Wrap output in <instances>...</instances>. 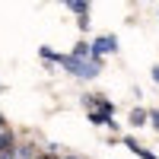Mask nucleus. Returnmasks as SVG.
<instances>
[{
	"label": "nucleus",
	"mask_w": 159,
	"mask_h": 159,
	"mask_svg": "<svg viewBox=\"0 0 159 159\" xmlns=\"http://www.w3.org/2000/svg\"><path fill=\"white\" fill-rule=\"evenodd\" d=\"M42 153H38V147L32 140H22V143H16V159H38Z\"/></svg>",
	"instance_id": "nucleus-4"
},
{
	"label": "nucleus",
	"mask_w": 159,
	"mask_h": 159,
	"mask_svg": "<svg viewBox=\"0 0 159 159\" xmlns=\"http://www.w3.org/2000/svg\"><path fill=\"white\" fill-rule=\"evenodd\" d=\"M70 10L76 16H89V0H70Z\"/></svg>",
	"instance_id": "nucleus-8"
},
{
	"label": "nucleus",
	"mask_w": 159,
	"mask_h": 159,
	"mask_svg": "<svg viewBox=\"0 0 159 159\" xmlns=\"http://www.w3.org/2000/svg\"><path fill=\"white\" fill-rule=\"evenodd\" d=\"M115 51H118V38H115V35H99V38H92V54H96V57L115 54Z\"/></svg>",
	"instance_id": "nucleus-1"
},
{
	"label": "nucleus",
	"mask_w": 159,
	"mask_h": 159,
	"mask_svg": "<svg viewBox=\"0 0 159 159\" xmlns=\"http://www.w3.org/2000/svg\"><path fill=\"white\" fill-rule=\"evenodd\" d=\"M70 54H76V57H96L92 54V42H76Z\"/></svg>",
	"instance_id": "nucleus-6"
},
{
	"label": "nucleus",
	"mask_w": 159,
	"mask_h": 159,
	"mask_svg": "<svg viewBox=\"0 0 159 159\" xmlns=\"http://www.w3.org/2000/svg\"><path fill=\"white\" fill-rule=\"evenodd\" d=\"M130 124H134V127H147L150 124V111L147 108H134V111H130Z\"/></svg>",
	"instance_id": "nucleus-5"
},
{
	"label": "nucleus",
	"mask_w": 159,
	"mask_h": 159,
	"mask_svg": "<svg viewBox=\"0 0 159 159\" xmlns=\"http://www.w3.org/2000/svg\"><path fill=\"white\" fill-rule=\"evenodd\" d=\"M150 127L159 130V111H150Z\"/></svg>",
	"instance_id": "nucleus-10"
},
{
	"label": "nucleus",
	"mask_w": 159,
	"mask_h": 159,
	"mask_svg": "<svg viewBox=\"0 0 159 159\" xmlns=\"http://www.w3.org/2000/svg\"><path fill=\"white\" fill-rule=\"evenodd\" d=\"M61 3H67V7H70V0H61Z\"/></svg>",
	"instance_id": "nucleus-13"
},
{
	"label": "nucleus",
	"mask_w": 159,
	"mask_h": 159,
	"mask_svg": "<svg viewBox=\"0 0 159 159\" xmlns=\"http://www.w3.org/2000/svg\"><path fill=\"white\" fill-rule=\"evenodd\" d=\"M121 143H124V147L130 150V153H134V156H140V159H159L156 153H150L147 147H140V143L134 140V137H121Z\"/></svg>",
	"instance_id": "nucleus-3"
},
{
	"label": "nucleus",
	"mask_w": 159,
	"mask_h": 159,
	"mask_svg": "<svg viewBox=\"0 0 159 159\" xmlns=\"http://www.w3.org/2000/svg\"><path fill=\"white\" fill-rule=\"evenodd\" d=\"M16 130H13V127H3V130H0V156H3V153H10V150H16Z\"/></svg>",
	"instance_id": "nucleus-2"
},
{
	"label": "nucleus",
	"mask_w": 159,
	"mask_h": 159,
	"mask_svg": "<svg viewBox=\"0 0 159 159\" xmlns=\"http://www.w3.org/2000/svg\"><path fill=\"white\" fill-rule=\"evenodd\" d=\"M61 159H80V156H70V153H64V156H61Z\"/></svg>",
	"instance_id": "nucleus-12"
},
{
	"label": "nucleus",
	"mask_w": 159,
	"mask_h": 159,
	"mask_svg": "<svg viewBox=\"0 0 159 159\" xmlns=\"http://www.w3.org/2000/svg\"><path fill=\"white\" fill-rule=\"evenodd\" d=\"M153 83H159V64L153 67Z\"/></svg>",
	"instance_id": "nucleus-11"
},
{
	"label": "nucleus",
	"mask_w": 159,
	"mask_h": 159,
	"mask_svg": "<svg viewBox=\"0 0 159 159\" xmlns=\"http://www.w3.org/2000/svg\"><path fill=\"white\" fill-rule=\"evenodd\" d=\"M99 111H108V115H115V102L102 96V102H99Z\"/></svg>",
	"instance_id": "nucleus-9"
},
{
	"label": "nucleus",
	"mask_w": 159,
	"mask_h": 159,
	"mask_svg": "<svg viewBox=\"0 0 159 159\" xmlns=\"http://www.w3.org/2000/svg\"><path fill=\"white\" fill-rule=\"evenodd\" d=\"M99 102H102L99 92H86V96H83V108H86V111H92V108H99Z\"/></svg>",
	"instance_id": "nucleus-7"
}]
</instances>
